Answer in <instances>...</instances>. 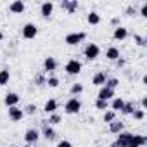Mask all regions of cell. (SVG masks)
<instances>
[{"mask_svg":"<svg viewBox=\"0 0 147 147\" xmlns=\"http://www.w3.org/2000/svg\"><path fill=\"white\" fill-rule=\"evenodd\" d=\"M82 111V100L78 99V97H69L67 100H66V104H64V113L66 114H78Z\"/></svg>","mask_w":147,"mask_h":147,"instance_id":"6da1fadb","label":"cell"},{"mask_svg":"<svg viewBox=\"0 0 147 147\" xmlns=\"http://www.w3.org/2000/svg\"><path fill=\"white\" fill-rule=\"evenodd\" d=\"M83 69V64L78 61V59H69L66 64H64V71L67 73L69 76H78Z\"/></svg>","mask_w":147,"mask_h":147,"instance_id":"7a4b0ae2","label":"cell"},{"mask_svg":"<svg viewBox=\"0 0 147 147\" xmlns=\"http://www.w3.org/2000/svg\"><path fill=\"white\" fill-rule=\"evenodd\" d=\"M85 38H87L85 31H75V33H67L64 36V42L69 47H75V45H80L82 42H85Z\"/></svg>","mask_w":147,"mask_h":147,"instance_id":"3957f363","label":"cell"},{"mask_svg":"<svg viewBox=\"0 0 147 147\" xmlns=\"http://www.w3.org/2000/svg\"><path fill=\"white\" fill-rule=\"evenodd\" d=\"M83 55H85L87 61H95L100 55V47L97 43H87L85 49H83Z\"/></svg>","mask_w":147,"mask_h":147,"instance_id":"277c9868","label":"cell"},{"mask_svg":"<svg viewBox=\"0 0 147 147\" xmlns=\"http://www.w3.org/2000/svg\"><path fill=\"white\" fill-rule=\"evenodd\" d=\"M21 35H23L24 40H33V38H36V35H38V28H36V24H33V23H26V24H23Z\"/></svg>","mask_w":147,"mask_h":147,"instance_id":"5b68a950","label":"cell"},{"mask_svg":"<svg viewBox=\"0 0 147 147\" xmlns=\"http://www.w3.org/2000/svg\"><path fill=\"white\" fill-rule=\"evenodd\" d=\"M40 137H43L47 142H54L57 138V133H55L54 126H50V125H47V121H43L42 123V130H40Z\"/></svg>","mask_w":147,"mask_h":147,"instance_id":"8992f818","label":"cell"},{"mask_svg":"<svg viewBox=\"0 0 147 147\" xmlns=\"http://www.w3.org/2000/svg\"><path fill=\"white\" fill-rule=\"evenodd\" d=\"M130 140H131V133L130 131H121V133L116 135V138L111 144V147H128Z\"/></svg>","mask_w":147,"mask_h":147,"instance_id":"52a82bcc","label":"cell"},{"mask_svg":"<svg viewBox=\"0 0 147 147\" xmlns=\"http://www.w3.org/2000/svg\"><path fill=\"white\" fill-rule=\"evenodd\" d=\"M40 140V130L38 128H28L24 131V142L26 145H33Z\"/></svg>","mask_w":147,"mask_h":147,"instance_id":"ba28073f","label":"cell"},{"mask_svg":"<svg viewBox=\"0 0 147 147\" xmlns=\"http://www.w3.org/2000/svg\"><path fill=\"white\" fill-rule=\"evenodd\" d=\"M21 102V97H19V94H16V92H7L5 95H4V104L7 106V107H14V106H18Z\"/></svg>","mask_w":147,"mask_h":147,"instance_id":"9c48e42d","label":"cell"},{"mask_svg":"<svg viewBox=\"0 0 147 147\" xmlns=\"http://www.w3.org/2000/svg\"><path fill=\"white\" fill-rule=\"evenodd\" d=\"M57 69V59L49 55L43 59V73H49V75H52V73Z\"/></svg>","mask_w":147,"mask_h":147,"instance_id":"30bf717a","label":"cell"},{"mask_svg":"<svg viewBox=\"0 0 147 147\" xmlns=\"http://www.w3.org/2000/svg\"><path fill=\"white\" fill-rule=\"evenodd\" d=\"M145 145H147V137L145 135L131 133V140H130L128 147H145Z\"/></svg>","mask_w":147,"mask_h":147,"instance_id":"8fae6325","label":"cell"},{"mask_svg":"<svg viewBox=\"0 0 147 147\" xmlns=\"http://www.w3.org/2000/svg\"><path fill=\"white\" fill-rule=\"evenodd\" d=\"M61 7H62L67 14H75V12L78 11L80 4H78V0H62V2H61Z\"/></svg>","mask_w":147,"mask_h":147,"instance_id":"7c38bea8","label":"cell"},{"mask_svg":"<svg viewBox=\"0 0 147 147\" xmlns=\"http://www.w3.org/2000/svg\"><path fill=\"white\" fill-rule=\"evenodd\" d=\"M54 2H43L42 5H40V14H42V18L43 19H50L52 18V14H54Z\"/></svg>","mask_w":147,"mask_h":147,"instance_id":"4fadbf2b","label":"cell"},{"mask_svg":"<svg viewBox=\"0 0 147 147\" xmlns=\"http://www.w3.org/2000/svg\"><path fill=\"white\" fill-rule=\"evenodd\" d=\"M23 118H24V113H23V109H21L19 106L9 107V119H11V121L18 123V121H21Z\"/></svg>","mask_w":147,"mask_h":147,"instance_id":"5bb4252c","label":"cell"},{"mask_svg":"<svg viewBox=\"0 0 147 147\" xmlns=\"http://www.w3.org/2000/svg\"><path fill=\"white\" fill-rule=\"evenodd\" d=\"M116 97V94H114V90H111V88H107V87H100L99 88V94H97V99H100V100H111V99H114Z\"/></svg>","mask_w":147,"mask_h":147,"instance_id":"9a60e30c","label":"cell"},{"mask_svg":"<svg viewBox=\"0 0 147 147\" xmlns=\"http://www.w3.org/2000/svg\"><path fill=\"white\" fill-rule=\"evenodd\" d=\"M9 11L12 14H23L26 11V4L23 2V0H14V2L9 4Z\"/></svg>","mask_w":147,"mask_h":147,"instance_id":"2e32d148","label":"cell"},{"mask_svg":"<svg viewBox=\"0 0 147 147\" xmlns=\"http://www.w3.org/2000/svg\"><path fill=\"white\" fill-rule=\"evenodd\" d=\"M113 38L114 40H118V42H123V40H126L128 38V30L125 28V26H116L114 28V31H113Z\"/></svg>","mask_w":147,"mask_h":147,"instance_id":"e0dca14e","label":"cell"},{"mask_svg":"<svg viewBox=\"0 0 147 147\" xmlns=\"http://www.w3.org/2000/svg\"><path fill=\"white\" fill-rule=\"evenodd\" d=\"M106 80H107V75L104 71H99V73H95L94 75V78H92V85H95V87H104L106 85Z\"/></svg>","mask_w":147,"mask_h":147,"instance_id":"ac0fdd59","label":"cell"},{"mask_svg":"<svg viewBox=\"0 0 147 147\" xmlns=\"http://www.w3.org/2000/svg\"><path fill=\"white\" fill-rule=\"evenodd\" d=\"M125 102H126V100H125L123 97H114V99H111V100H109V107H111V111L118 113V111H121V109H123Z\"/></svg>","mask_w":147,"mask_h":147,"instance_id":"d6986e66","label":"cell"},{"mask_svg":"<svg viewBox=\"0 0 147 147\" xmlns=\"http://www.w3.org/2000/svg\"><path fill=\"white\" fill-rule=\"evenodd\" d=\"M121 57V52H119V49L118 47H107V50H106V59L107 61H118Z\"/></svg>","mask_w":147,"mask_h":147,"instance_id":"ffe728a7","label":"cell"},{"mask_svg":"<svg viewBox=\"0 0 147 147\" xmlns=\"http://www.w3.org/2000/svg\"><path fill=\"white\" fill-rule=\"evenodd\" d=\"M57 107H59L57 100H55V99H49V100L43 104V113H45V114H52V113H57Z\"/></svg>","mask_w":147,"mask_h":147,"instance_id":"44dd1931","label":"cell"},{"mask_svg":"<svg viewBox=\"0 0 147 147\" xmlns=\"http://www.w3.org/2000/svg\"><path fill=\"white\" fill-rule=\"evenodd\" d=\"M123 130H125V123H123V121L114 119V121L109 123V131H111L113 135H118V133H121Z\"/></svg>","mask_w":147,"mask_h":147,"instance_id":"7402d4cb","label":"cell"},{"mask_svg":"<svg viewBox=\"0 0 147 147\" xmlns=\"http://www.w3.org/2000/svg\"><path fill=\"white\" fill-rule=\"evenodd\" d=\"M87 23H88V24H92V26L100 24V14H99V12H95V11H90V12L87 14Z\"/></svg>","mask_w":147,"mask_h":147,"instance_id":"603a6c76","label":"cell"},{"mask_svg":"<svg viewBox=\"0 0 147 147\" xmlns=\"http://www.w3.org/2000/svg\"><path fill=\"white\" fill-rule=\"evenodd\" d=\"M9 82H11V71H9V67L0 69V87H5Z\"/></svg>","mask_w":147,"mask_h":147,"instance_id":"cb8c5ba5","label":"cell"},{"mask_svg":"<svg viewBox=\"0 0 147 147\" xmlns=\"http://www.w3.org/2000/svg\"><path fill=\"white\" fill-rule=\"evenodd\" d=\"M83 90H85V88H83V83H78V82H76V83H73V85H71L69 94H71L73 97H78L80 94H83Z\"/></svg>","mask_w":147,"mask_h":147,"instance_id":"d4e9b609","label":"cell"},{"mask_svg":"<svg viewBox=\"0 0 147 147\" xmlns=\"http://www.w3.org/2000/svg\"><path fill=\"white\" fill-rule=\"evenodd\" d=\"M135 109H137L135 102H133V100H130V102H125V106H123L121 113H123V114H126V116H131V113H133Z\"/></svg>","mask_w":147,"mask_h":147,"instance_id":"484cf974","label":"cell"},{"mask_svg":"<svg viewBox=\"0 0 147 147\" xmlns=\"http://www.w3.org/2000/svg\"><path fill=\"white\" fill-rule=\"evenodd\" d=\"M33 83H35L36 87H43V85L47 83V76H45V73H43V71H40L38 75H35V80H33Z\"/></svg>","mask_w":147,"mask_h":147,"instance_id":"4316f807","label":"cell"},{"mask_svg":"<svg viewBox=\"0 0 147 147\" xmlns=\"http://www.w3.org/2000/svg\"><path fill=\"white\" fill-rule=\"evenodd\" d=\"M62 121V118H61V114L59 113H52V114H49V119H47V125H50V126H54V125H59Z\"/></svg>","mask_w":147,"mask_h":147,"instance_id":"83f0119b","label":"cell"},{"mask_svg":"<svg viewBox=\"0 0 147 147\" xmlns=\"http://www.w3.org/2000/svg\"><path fill=\"white\" fill-rule=\"evenodd\" d=\"M59 83H61V80H59L57 76H52V75H50V76H47V83H45L47 87H50V88H57V87H59Z\"/></svg>","mask_w":147,"mask_h":147,"instance_id":"f1b7e54d","label":"cell"},{"mask_svg":"<svg viewBox=\"0 0 147 147\" xmlns=\"http://www.w3.org/2000/svg\"><path fill=\"white\" fill-rule=\"evenodd\" d=\"M104 87H107V88H111V90H116V88L119 87V80H118V78H114V76H113V78H107Z\"/></svg>","mask_w":147,"mask_h":147,"instance_id":"f546056e","label":"cell"},{"mask_svg":"<svg viewBox=\"0 0 147 147\" xmlns=\"http://www.w3.org/2000/svg\"><path fill=\"white\" fill-rule=\"evenodd\" d=\"M131 118H133L135 121H142V119L145 118V111H144V109H140V107H137V109L131 113Z\"/></svg>","mask_w":147,"mask_h":147,"instance_id":"4dcf8cb0","label":"cell"},{"mask_svg":"<svg viewBox=\"0 0 147 147\" xmlns=\"http://www.w3.org/2000/svg\"><path fill=\"white\" fill-rule=\"evenodd\" d=\"M102 119H104V123H107V125H109L111 121H114V119H116V113L107 109V111H104V116H102Z\"/></svg>","mask_w":147,"mask_h":147,"instance_id":"1f68e13d","label":"cell"},{"mask_svg":"<svg viewBox=\"0 0 147 147\" xmlns=\"http://www.w3.org/2000/svg\"><path fill=\"white\" fill-rule=\"evenodd\" d=\"M23 113H24V116H26V114H30V116L36 114V104H26V106L23 107Z\"/></svg>","mask_w":147,"mask_h":147,"instance_id":"d6a6232c","label":"cell"},{"mask_svg":"<svg viewBox=\"0 0 147 147\" xmlns=\"http://www.w3.org/2000/svg\"><path fill=\"white\" fill-rule=\"evenodd\" d=\"M95 107H97L99 111H107V109H109V102H107V100L95 99Z\"/></svg>","mask_w":147,"mask_h":147,"instance_id":"836d02e7","label":"cell"},{"mask_svg":"<svg viewBox=\"0 0 147 147\" xmlns=\"http://www.w3.org/2000/svg\"><path fill=\"white\" fill-rule=\"evenodd\" d=\"M133 42H135L138 47H145V45H147V38H145V36H140V35H133Z\"/></svg>","mask_w":147,"mask_h":147,"instance_id":"e575fe53","label":"cell"},{"mask_svg":"<svg viewBox=\"0 0 147 147\" xmlns=\"http://www.w3.org/2000/svg\"><path fill=\"white\" fill-rule=\"evenodd\" d=\"M138 14H140L142 18H147V2H142V5H140V9H138Z\"/></svg>","mask_w":147,"mask_h":147,"instance_id":"d590c367","label":"cell"},{"mask_svg":"<svg viewBox=\"0 0 147 147\" xmlns=\"http://www.w3.org/2000/svg\"><path fill=\"white\" fill-rule=\"evenodd\" d=\"M114 62H116V67H118V69H123V67L126 66V59H125L123 55H121L118 61H114Z\"/></svg>","mask_w":147,"mask_h":147,"instance_id":"8d00e7d4","label":"cell"},{"mask_svg":"<svg viewBox=\"0 0 147 147\" xmlns=\"http://www.w3.org/2000/svg\"><path fill=\"white\" fill-rule=\"evenodd\" d=\"M125 14H126V16H130V18H131V16H135V14H137V9H135V7H133V5H128V7H126V9H125Z\"/></svg>","mask_w":147,"mask_h":147,"instance_id":"74e56055","label":"cell"},{"mask_svg":"<svg viewBox=\"0 0 147 147\" xmlns=\"http://www.w3.org/2000/svg\"><path fill=\"white\" fill-rule=\"evenodd\" d=\"M55 147H73V144H71L69 140L62 138V140H59V142H57V145H55Z\"/></svg>","mask_w":147,"mask_h":147,"instance_id":"f35d334b","label":"cell"},{"mask_svg":"<svg viewBox=\"0 0 147 147\" xmlns=\"http://www.w3.org/2000/svg\"><path fill=\"white\" fill-rule=\"evenodd\" d=\"M140 109H147V95H144L142 99H140Z\"/></svg>","mask_w":147,"mask_h":147,"instance_id":"ab89813d","label":"cell"},{"mask_svg":"<svg viewBox=\"0 0 147 147\" xmlns=\"http://www.w3.org/2000/svg\"><path fill=\"white\" fill-rule=\"evenodd\" d=\"M119 23H121V19H119V18H118V16H114V18H113V19H111V24H113V26H114V28H116V26H119Z\"/></svg>","mask_w":147,"mask_h":147,"instance_id":"60d3db41","label":"cell"},{"mask_svg":"<svg viewBox=\"0 0 147 147\" xmlns=\"http://www.w3.org/2000/svg\"><path fill=\"white\" fill-rule=\"evenodd\" d=\"M2 40H4V33H2V31H0V42H2Z\"/></svg>","mask_w":147,"mask_h":147,"instance_id":"b9f144b4","label":"cell"},{"mask_svg":"<svg viewBox=\"0 0 147 147\" xmlns=\"http://www.w3.org/2000/svg\"><path fill=\"white\" fill-rule=\"evenodd\" d=\"M21 147H33V145H21Z\"/></svg>","mask_w":147,"mask_h":147,"instance_id":"7bdbcfd3","label":"cell"}]
</instances>
